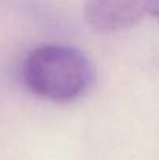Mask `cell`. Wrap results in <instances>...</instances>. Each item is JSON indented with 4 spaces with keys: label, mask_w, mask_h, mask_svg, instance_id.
<instances>
[{
    "label": "cell",
    "mask_w": 159,
    "mask_h": 160,
    "mask_svg": "<svg viewBox=\"0 0 159 160\" xmlns=\"http://www.w3.org/2000/svg\"><path fill=\"white\" fill-rule=\"evenodd\" d=\"M22 76L33 95L53 103H70L87 92L94 73L89 59L77 47L44 44L27 54Z\"/></svg>",
    "instance_id": "obj_1"
},
{
    "label": "cell",
    "mask_w": 159,
    "mask_h": 160,
    "mask_svg": "<svg viewBox=\"0 0 159 160\" xmlns=\"http://www.w3.org/2000/svg\"><path fill=\"white\" fill-rule=\"evenodd\" d=\"M158 14V0H86L84 20L97 33H115Z\"/></svg>",
    "instance_id": "obj_2"
}]
</instances>
